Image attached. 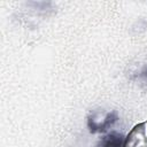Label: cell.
<instances>
[{
  "mask_svg": "<svg viewBox=\"0 0 147 147\" xmlns=\"http://www.w3.org/2000/svg\"><path fill=\"white\" fill-rule=\"evenodd\" d=\"M117 114L116 111H113L110 114L107 115V117L103 119L102 123H96L94 119L90 118L88 119V127H90V131L91 132H105L108 127H110L116 121H117Z\"/></svg>",
  "mask_w": 147,
  "mask_h": 147,
  "instance_id": "cell-1",
  "label": "cell"
},
{
  "mask_svg": "<svg viewBox=\"0 0 147 147\" xmlns=\"http://www.w3.org/2000/svg\"><path fill=\"white\" fill-rule=\"evenodd\" d=\"M124 137L118 132H110L106 134L99 144V147H122Z\"/></svg>",
  "mask_w": 147,
  "mask_h": 147,
  "instance_id": "cell-2",
  "label": "cell"
},
{
  "mask_svg": "<svg viewBox=\"0 0 147 147\" xmlns=\"http://www.w3.org/2000/svg\"><path fill=\"white\" fill-rule=\"evenodd\" d=\"M139 77L142 79L144 83H147V64L141 69V71L139 74Z\"/></svg>",
  "mask_w": 147,
  "mask_h": 147,
  "instance_id": "cell-3",
  "label": "cell"
}]
</instances>
